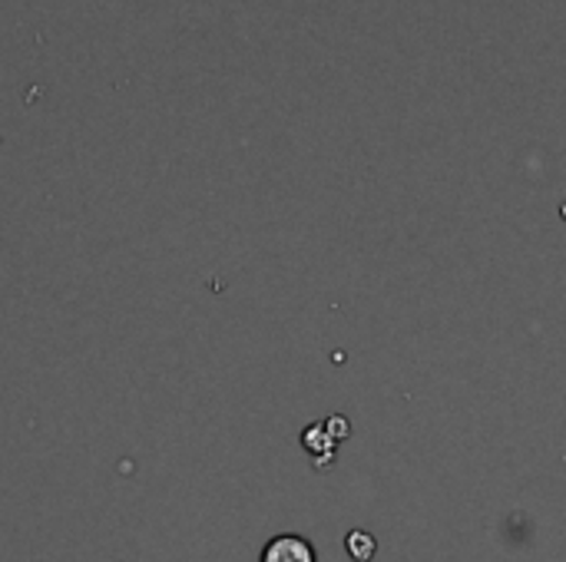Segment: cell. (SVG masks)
I'll return each instance as SVG.
<instances>
[{
  "label": "cell",
  "mask_w": 566,
  "mask_h": 562,
  "mask_svg": "<svg viewBox=\"0 0 566 562\" xmlns=\"http://www.w3.org/2000/svg\"><path fill=\"white\" fill-rule=\"evenodd\" d=\"M342 437L338 434H332V427L328 424H312L305 434H302V444H305V450L318 460V454H325V464H328V457L335 454V444H338Z\"/></svg>",
  "instance_id": "2"
},
{
  "label": "cell",
  "mask_w": 566,
  "mask_h": 562,
  "mask_svg": "<svg viewBox=\"0 0 566 562\" xmlns=\"http://www.w3.org/2000/svg\"><path fill=\"white\" fill-rule=\"evenodd\" d=\"M259 562H318V556H315V547L305 537L282 533V537H275V540L265 543L262 560Z\"/></svg>",
  "instance_id": "1"
},
{
  "label": "cell",
  "mask_w": 566,
  "mask_h": 562,
  "mask_svg": "<svg viewBox=\"0 0 566 562\" xmlns=\"http://www.w3.org/2000/svg\"><path fill=\"white\" fill-rule=\"evenodd\" d=\"M345 550H348V556H352L355 562H371L375 560L378 543H375V537H371V533H365V530H352V533H348V540H345Z\"/></svg>",
  "instance_id": "3"
}]
</instances>
